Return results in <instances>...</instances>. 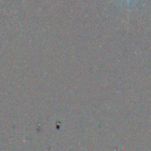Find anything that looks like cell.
<instances>
[{"instance_id":"cell-1","label":"cell","mask_w":151,"mask_h":151,"mask_svg":"<svg viewBox=\"0 0 151 151\" xmlns=\"http://www.w3.org/2000/svg\"><path fill=\"white\" fill-rule=\"evenodd\" d=\"M127 2H129L130 1V0H127Z\"/></svg>"}]
</instances>
